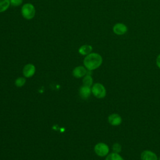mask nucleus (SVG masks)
Segmentation results:
<instances>
[{
    "instance_id": "nucleus-1",
    "label": "nucleus",
    "mask_w": 160,
    "mask_h": 160,
    "mask_svg": "<svg viewBox=\"0 0 160 160\" xmlns=\"http://www.w3.org/2000/svg\"><path fill=\"white\" fill-rule=\"evenodd\" d=\"M83 63L84 67L88 71H93L98 69L102 63V56L96 52H91L86 56Z\"/></svg>"
},
{
    "instance_id": "nucleus-2",
    "label": "nucleus",
    "mask_w": 160,
    "mask_h": 160,
    "mask_svg": "<svg viewBox=\"0 0 160 160\" xmlns=\"http://www.w3.org/2000/svg\"><path fill=\"white\" fill-rule=\"evenodd\" d=\"M22 16L27 19L31 20L35 16L36 9L34 5L30 2L25 3L22 5L21 10Z\"/></svg>"
},
{
    "instance_id": "nucleus-3",
    "label": "nucleus",
    "mask_w": 160,
    "mask_h": 160,
    "mask_svg": "<svg viewBox=\"0 0 160 160\" xmlns=\"http://www.w3.org/2000/svg\"><path fill=\"white\" fill-rule=\"evenodd\" d=\"M91 92L98 99L104 98L106 95V90L104 86L100 83H95L91 88Z\"/></svg>"
},
{
    "instance_id": "nucleus-4",
    "label": "nucleus",
    "mask_w": 160,
    "mask_h": 160,
    "mask_svg": "<svg viewBox=\"0 0 160 160\" xmlns=\"http://www.w3.org/2000/svg\"><path fill=\"white\" fill-rule=\"evenodd\" d=\"M109 151V149L108 146L104 142H99L94 146L95 153L100 157H104L108 155Z\"/></svg>"
},
{
    "instance_id": "nucleus-5",
    "label": "nucleus",
    "mask_w": 160,
    "mask_h": 160,
    "mask_svg": "<svg viewBox=\"0 0 160 160\" xmlns=\"http://www.w3.org/2000/svg\"><path fill=\"white\" fill-rule=\"evenodd\" d=\"M128 28L127 26L122 22H118L115 24L112 27L113 32L118 36H122L128 32Z\"/></svg>"
},
{
    "instance_id": "nucleus-6",
    "label": "nucleus",
    "mask_w": 160,
    "mask_h": 160,
    "mask_svg": "<svg viewBox=\"0 0 160 160\" xmlns=\"http://www.w3.org/2000/svg\"><path fill=\"white\" fill-rule=\"evenodd\" d=\"M35 72H36L35 66L31 63L26 64L22 69L23 75L26 78L32 77L34 74Z\"/></svg>"
},
{
    "instance_id": "nucleus-7",
    "label": "nucleus",
    "mask_w": 160,
    "mask_h": 160,
    "mask_svg": "<svg viewBox=\"0 0 160 160\" xmlns=\"http://www.w3.org/2000/svg\"><path fill=\"white\" fill-rule=\"evenodd\" d=\"M88 72L87 69L82 66H79L72 70V75L74 77L76 78H80L82 77H84Z\"/></svg>"
},
{
    "instance_id": "nucleus-8",
    "label": "nucleus",
    "mask_w": 160,
    "mask_h": 160,
    "mask_svg": "<svg viewBox=\"0 0 160 160\" xmlns=\"http://www.w3.org/2000/svg\"><path fill=\"white\" fill-rule=\"evenodd\" d=\"M108 122L112 126H119L122 122V118L118 114H111L108 116Z\"/></svg>"
},
{
    "instance_id": "nucleus-9",
    "label": "nucleus",
    "mask_w": 160,
    "mask_h": 160,
    "mask_svg": "<svg viewBox=\"0 0 160 160\" xmlns=\"http://www.w3.org/2000/svg\"><path fill=\"white\" fill-rule=\"evenodd\" d=\"M141 160H158L156 154L151 151H144L141 154Z\"/></svg>"
},
{
    "instance_id": "nucleus-10",
    "label": "nucleus",
    "mask_w": 160,
    "mask_h": 160,
    "mask_svg": "<svg viewBox=\"0 0 160 160\" xmlns=\"http://www.w3.org/2000/svg\"><path fill=\"white\" fill-rule=\"evenodd\" d=\"M91 87H88L86 86H82L79 89V95L82 99H86L89 98L91 93Z\"/></svg>"
},
{
    "instance_id": "nucleus-11",
    "label": "nucleus",
    "mask_w": 160,
    "mask_h": 160,
    "mask_svg": "<svg viewBox=\"0 0 160 160\" xmlns=\"http://www.w3.org/2000/svg\"><path fill=\"white\" fill-rule=\"evenodd\" d=\"M92 47L89 44H84L79 47L78 49V52L82 56H87L91 52H92Z\"/></svg>"
},
{
    "instance_id": "nucleus-12",
    "label": "nucleus",
    "mask_w": 160,
    "mask_h": 160,
    "mask_svg": "<svg viewBox=\"0 0 160 160\" xmlns=\"http://www.w3.org/2000/svg\"><path fill=\"white\" fill-rule=\"evenodd\" d=\"M91 71H89L87 74L84 76L83 79H82V82H83V85L84 86H86L88 87H91L92 84V78L91 77Z\"/></svg>"
},
{
    "instance_id": "nucleus-13",
    "label": "nucleus",
    "mask_w": 160,
    "mask_h": 160,
    "mask_svg": "<svg viewBox=\"0 0 160 160\" xmlns=\"http://www.w3.org/2000/svg\"><path fill=\"white\" fill-rule=\"evenodd\" d=\"M10 6V0H0V12H3L8 10Z\"/></svg>"
},
{
    "instance_id": "nucleus-14",
    "label": "nucleus",
    "mask_w": 160,
    "mask_h": 160,
    "mask_svg": "<svg viewBox=\"0 0 160 160\" xmlns=\"http://www.w3.org/2000/svg\"><path fill=\"white\" fill-rule=\"evenodd\" d=\"M105 160H124V159L119 154V153L112 152L108 155Z\"/></svg>"
},
{
    "instance_id": "nucleus-15",
    "label": "nucleus",
    "mask_w": 160,
    "mask_h": 160,
    "mask_svg": "<svg viewBox=\"0 0 160 160\" xmlns=\"http://www.w3.org/2000/svg\"><path fill=\"white\" fill-rule=\"evenodd\" d=\"M25 83H26V79L22 77H19L17 78L15 81V85L19 88L23 86L25 84Z\"/></svg>"
},
{
    "instance_id": "nucleus-16",
    "label": "nucleus",
    "mask_w": 160,
    "mask_h": 160,
    "mask_svg": "<svg viewBox=\"0 0 160 160\" xmlns=\"http://www.w3.org/2000/svg\"><path fill=\"white\" fill-rule=\"evenodd\" d=\"M112 149L113 152L119 153V152H120L121 151V146L119 143L116 142V143H114L112 145Z\"/></svg>"
},
{
    "instance_id": "nucleus-17",
    "label": "nucleus",
    "mask_w": 160,
    "mask_h": 160,
    "mask_svg": "<svg viewBox=\"0 0 160 160\" xmlns=\"http://www.w3.org/2000/svg\"><path fill=\"white\" fill-rule=\"evenodd\" d=\"M23 0H10V4L11 6L18 7L22 4Z\"/></svg>"
},
{
    "instance_id": "nucleus-18",
    "label": "nucleus",
    "mask_w": 160,
    "mask_h": 160,
    "mask_svg": "<svg viewBox=\"0 0 160 160\" xmlns=\"http://www.w3.org/2000/svg\"><path fill=\"white\" fill-rule=\"evenodd\" d=\"M156 62L157 66L160 69V54L157 56L156 60Z\"/></svg>"
},
{
    "instance_id": "nucleus-19",
    "label": "nucleus",
    "mask_w": 160,
    "mask_h": 160,
    "mask_svg": "<svg viewBox=\"0 0 160 160\" xmlns=\"http://www.w3.org/2000/svg\"><path fill=\"white\" fill-rule=\"evenodd\" d=\"M159 160H160V158H159Z\"/></svg>"
}]
</instances>
